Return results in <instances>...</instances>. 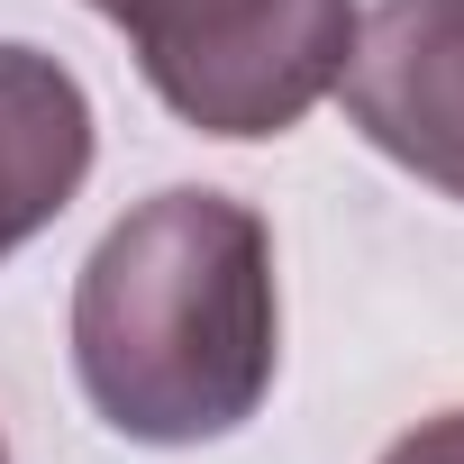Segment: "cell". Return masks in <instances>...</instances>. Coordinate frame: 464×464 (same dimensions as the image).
<instances>
[{"instance_id":"1","label":"cell","mask_w":464,"mask_h":464,"mask_svg":"<svg viewBox=\"0 0 464 464\" xmlns=\"http://www.w3.org/2000/svg\"><path fill=\"white\" fill-rule=\"evenodd\" d=\"M283 364V283L265 209L209 182L137 200L73 283L82 401L137 446L237 437Z\"/></svg>"},{"instance_id":"2","label":"cell","mask_w":464,"mask_h":464,"mask_svg":"<svg viewBox=\"0 0 464 464\" xmlns=\"http://www.w3.org/2000/svg\"><path fill=\"white\" fill-rule=\"evenodd\" d=\"M128 37L146 92L200 137L301 128L355 46V0H92Z\"/></svg>"},{"instance_id":"3","label":"cell","mask_w":464,"mask_h":464,"mask_svg":"<svg viewBox=\"0 0 464 464\" xmlns=\"http://www.w3.org/2000/svg\"><path fill=\"white\" fill-rule=\"evenodd\" d=\"M337 92L373 155L464 200V0H373Z\"/></svg>"},{"instance_id":"4","label":"cell","mask_w":464,"mask_h":464,"mask_svg":"<svg viewBox=\"0 0 464 464\" xmlns=\"http://www.w3.org/2000/svg\"><path fill=\"white\" fill-rule=\"evenodd\" d=\"M92 182V101L46 46H0V256L73 209Z\"/></svg>"},{"instance_id":"5","label":"cell","mask_w":464,"mask_h":464,"mask_svg":"<svg viewBox=\"0 0 464 464\" xmlns=\"http://www.w3.org/2000/svg\"><path fill=\"white\" fill-rule=\"evenodd\" d=\"M382 464H464V410L419 419L410 437H392V446H382Z\"/></svg>"},{"instance_id":"6","label":"cell","mask_w":464,"mask_h":464,"mask_svg":"<svg viewBox=\"0 0 464 464\" xmlns=\"http://www.w3.org/2000/svg\"><path fill=\"white\" fill-rule=\"evenodd\" d=\"M0 464H10V446H0Z\"/></svg>"}]
</instances>
